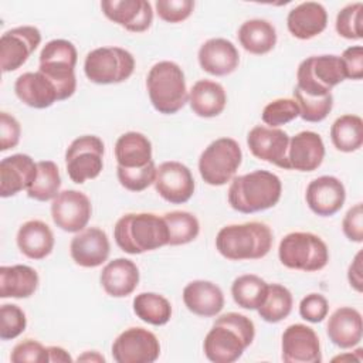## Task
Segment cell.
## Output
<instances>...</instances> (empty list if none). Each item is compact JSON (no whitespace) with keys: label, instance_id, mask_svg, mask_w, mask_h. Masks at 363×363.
Returning a JSON list of instances; mask_svg holds the SVG:
<instances>
[{"label":"cell","instance_id":"6da1fadb","mask_svg":"<svg viewBox=\"0 0 363 363\" xmlns=\"http://www.w3.org/2000/svg\"><path fill=\"white\" fill-rule=\"evenodd\" d=\"M255 337L254 322L237 312H228L216 319L204 337L203 350L206 357L214 363H233Z\"/></svg>","mask_w":363,"mask_h":363},{"label":"cell","instance_id":"7a4b0ae2","mask_svg":"<svg viewBox=\"0 0 363 363\" xmlns=\"http://www.w3.org/2000/svg\"><path fill=\"white\" fill-rule=\"evenodd\" d=\"M282 193L281 179L268 170L237 176L228 187V204L238 213L251 214L274 207Z\"/></svg>","mask_w":363,"mask_h":363},{"label":"cell","instance_id":"3957f363","mask_svg":"<svg viewBox=\"0 0 363 363\" xmlns=\"http://www.w3.org/2000/svg\"><path fill=\"white\" fill-rule=\"evenodd\" d=\"M116 245L128 254H142L167 245L169 233L163 217L153 213H129L113 227Z\"/></svg>","mask_w":363,"mask_h":363},{"label":"cell","instance_id":"277c9868","mask_svg":"<svg viewBox=\"0 0 363 363\" xmlns=\"http://www.w3.org/2000/svg\"><path fill=\"white\" fill-rule=\"evenodd\" d=\"M272 242L271 228L259 221L225 225L216 237L217 251L230 261L259 259L269 252Z\"/></svg>","mask_w":363,"mask_h":363},{"label":"cell","instance_id":"5b68a950","mask_svg":"<svg viewBox=\"0 0 363 363\" xmlns=\"http://www.w3.org/2000/svg\"><path fill=\"white\" fill-rule=\"evenodd\" d=\"M146 88L149 99L159 113H176L189 101L184 72L173 61L156 62L147 72Z\"/></svg>","mask_w":363,"mask_h":363},{"label":"cell","instance_id":"8992f818","mask_svg":"<svg viewBox=\"0 0 363 363\" xmlns=\"http://www.w3.org/2000/svg\"><path fill=\"white\" fill-rule=\"evenodd\" d=\"M77 60L78 54L75 45L61 38L48 41L40 52L38 71L55 85L60 101L68 99L75 92Z\"/></svg>","mask_w":363,"mask_h":363},{"label":"cell","instance_id":"52a82bcc","mask_svg":"<svg viewBox=\"0 0 363 363\" xmlns=\"http://www.w3.org/2000/svg\"><path fill=\"white\" fill-rule=\"evenodd\" d=\"M278 257L284 267L305 272L320 271L329 261L325 241L312 233L295 231L286 234L278 247Z\"/></svg>","mask_w":363,"mask_h":363},{"label":"cell","instance_id":"ba28073f","mask_svg":"<svg viewBox=\"0 0 363 363\" xmlns=\"http://www.w3.org/2000/svg\"><path fill=\"white\" fill-rule=\"evenodd\" d=\"M346 79L339 55H312L303 60L296 71V88L312 96H325Z\"/></svg>","mask_w":363,"mask_h":363},{"label":"cell","instance_id":"9c48e42d","mask_svg":"<svg viewBox=\"0 0 363 363\" xmlns=\"http://www.w3.org/2000/svg\"><path fill=\"white\" fill-rule=\"evenodd\" d=\"M242 162V152L237 140L220 138L213 140L200 155L199 172L210 186H223L233 179Z\"/></svg>","mask_w":363,"mask_h":363},{"label":"cell","instance_id":"30bf717a","mask_svg":"<svg viewBox=\"0 0 363 363\" xmlns=\"http://www.w3.org/2000/svg\"><path fill=\"white\" fill-rule=\"evenodd\" d=\"M135 69L133 55L121 47H99L85 57L84 72L91 82L108 85L126 81Z\"/></svg>","mask_w":363,"mask_h":363},{"label":"cell","instance_id":"8fae6325","mask_svg":"<svg viewBox=\"0 0 363 363\" xmlns=\"http://www.w3.org/2000/svg\"><path fill=\"white\" fill-rule=\"evenodd\" d=\"M104 142L95 135H84L71 142L65 152V166L69 179L82 184L99 176L104 167Z\"/></svg>","mask_w":363,"mask_h":363},{"label":"cell","instance_id":"7c38bea8","mask_svg":"<svg viewBox=\"0 0 363 363\" xmlns=\"http://www.w3.org/2000/svg\"><path fill=\"white\" fill-rule=\"evenodd\" d=\"M160 343L155 333L143 328L123 330L112 345L116 363H153L159 359Z\"/></svg>","mask_w":363,"mask_h":363},{"label":"cell","instance_id":"4fadbf2b","mask_svg":"<svg viewBox=\"0 0 363 363\" xmlns=\"http://www.w3.org/2000/svg\"><path fill=\"white\" fill-rule=\"evenodd\" d=\"M41 43V33L34 26L7 30L0 37V65L3 72L18 69Z\"/></svg>","mask_w":363,"mask_h":363},{"label":"cell","instance_id":"5bb4252c","mask_svg":"<svg viewBox=\"0 0 363 363\" xmlns=\"http://www.w3.org/2000/svg\"><path fill=\"white\" fill-rule=\"evenodd\" d=\"M92 206L86 194L78 190H64L52 200L51 217L54 224L67 233H79L91 218Z\"/></svg>","mask_w":363,"mask_h":363},{"label":"cell","instance_id":"9a60e30c","mask_svg":"<svg viewBox=\"0 0 363 363\" xmlns=\"http://www.w3.org/2000/svg\"><path fill=\"white\" fill-rule=\"evenodd\" d=\"M289 135L279 128L264 125L254 126L247 135V145L251 153L259 160L272 163L281 169L289 170L288 146Z\"/></svg>","mask_w":363,"mask_h":363},{"label":"cell","instance_id":"2e32d148","mask_svg":"<svg viewBox=\"0 0 363 363\" xmlns=\"http://www.w3.org/2000/svg\"><path fill=\"white\" fill-rule=\"evenodd\" d=\"M155 189L172 204H183L194 193V179L187 166L180 162H163L156 167Z\"/></svg>","mask_w":363,"mask_h":363},{"label":"cell","instance_id":"e0dca14e","mask_svg":"<svg viewBox=\"0 0 363 363\" xmlns=\"http://www.w3.org/2000/svg\"><path fill=\"white\" fill-rule=\"evenodd\" d=\"M282 360L286 363L322 362L320 343L316 332L302 323L289 325L282 333Z\"/></svg>","mask_w":363,"mask_h":363},{"label":"cell","instance_id":"ac0fdd59","mask_svg":"<svg viewBox=\"0 0 363 363\" xmlns=\"http://www.w3.org/2000/svg\"><path fill=\"white\" fill-rule=\"evenodd\" d=\"M101 9L106 18L132 33L146 31L153 21V10L146 0H104Z\"/></svg>","mask_w":363,"mask_h":363},{"label":"cell","instance_id":"d6986e66","mask_svg":"<svg viewBox=\"0 0 363 363\" xmlns=\"http://www.w3.org/2000/svg\"><path fill=\"white\" fill-rule=\"evenodd\" d=\"M305 199L306 204L315 214L320 217H330L343 207L346 190L337 177L320 176L308 184Z\"/></svg>","mask_w":363,"mask_h":363},{"label":"cell","instance_id":"ffe728a7","mask_svg":"<svg viewBox=\"0 0 363 363\" xmlns=\"http://www.w3.org/2000/svg\"><path fill=\"white\" fill-rule=\"evenodd\" d=\"M111 245L105 231L96 227L81 230L69 244V254L75 264L84 268H96L109 257Z\"/></svg>","mask_w":363,"mask_h":363},{"label":"cell","instance_id":"44dd1931","mask_svg":"<svg viewBox=\"0 0 363 363\" xmlns=\"http://www.w3.org/2000/svg\"><path fill=\"white\" fill-rule=\"evenodd\" d=\"M37 176V163L31 156L16 153L0 162V196L11 197L27 190Z\"/></svg>","mask_w":363,"mask_h":363},{"label":"cell","instance_id":"7402d4cb","mask_svg":"<svg viewBox=\"0 0 363 363\" xmlns=\"http://www.w3.org/2000/svg\"><path fill=\"white\" fill-rule=\"evenodd\" d=\"M325 157V145L319 133L302 130L289 139L288 164L289 170L313 172Z\"/></svg>","mask_w":363,"mask_h":363},{"label":"cell","instance_id":"603a6c76","mask_svg":"<svg viewBox=\"0 0 363 363\" xmlns=\"http://www.w3.org/2000/svg\"><path fill=\"white\" fill-rule=\"evenodd\" d=\"M199 64L203 71L224 77L234 72L240 64V54L235 45L225 38H210L199 50Z\"/></svg>","mask_w":363,"mask_h":363},{"label":"cell","instance_id":"cb8c5ba5","mask_svg":"<svg viewBox=\"0 0 363 363\" xmlns=\"http://www.w3.org/2000/svg\"><path fill=\"white\" fill-rule=\"evenodd\" d=\"M183 302L186 308L204 318L218 315L224 308V294L218 285L204 279L189 282L183 289Z\"/></svg>","mask_w":363,"mask_h":363},{"label":"cell","instance_id":"d4e9b609","mask_svg":"<svg viewBox=\"0 0 363 363\" xmlns=\"http://www.w3.org/2000/svg\"><path fill=\"white\" fill-rule=\"evenodd\" d=\"M14 92L23 104L35 109H45L60 101L55 85L40 71L21 74L14 82Z\"/></svg>","mask_w":363,"mask_h":363},{"label":"cell","instance_id":"484cf974","mask_svg":"<svg viewBox=\"0 0 363 363\" xmlns=\"http://www.w3.org/2000/svg\"><path fill=\"white\" fill-rule=\"evenodd\" d=\"M328 26L326 9L318 1H305L294 7L286 17L289 33L299 40H311Z\"/></svg>","mask_w":363,"mask_h":363},{"label":"cell","instance_id":"4316f807","mask_svg":"<svg viewBox=\"0 0 363 363\" xmlns=\"http://www.w3.org/2000/svg\"><path fill=\"white\" fill-rule=\"evenodd\" d=\"M329 340L342 349H350L362 340L363 322L357 309L350 306L337 308L326 325Z\"/></svg>","mask_w":363,"mask_h":363},{"label":"cell","instance_id":"83f0119b","mask_svg":"<svg viewBox=\"0 0 363 363\" xmlns=\"http://www.w3.org/2000/svg\"><path fill=\"white\" fill-rule=\"evenodd\" d=\"M99 281L108 295L123 298L136 289L139 284V269L133 261L116 258L104 267Z\"/></svg>","mask_w":363,"mask_h":363},{"label":"cell","instance_id":"f1b7e54d","mask_svg":"<svg viewBox=\"0 0 363 363\" xmlns=\"http://www.w3.org/2000/svg\"><path fill=\"white\" fill-rule=\"evenodd\" d=\"M17 247L30 259H43L54 248V234L41 220L26 221L17 231Z\"/></svg>","mask_w":363,"mask_h":363},{"label":"cell","instance_id":"f546056e","mask_svg":"<svg viewBox=\"0 0 363 363\" xmlns=\"http://www.w3.org/2000/svg\"><path fill=\"white\" fill-rule=\"evenodd\" d=\"M191 111L200 118L218 116L227 104V95L221 84L210 79H199L189 92Z\"/></svg>","mask_w":363,"mask_h":363},{"label":"cell","instance_id":"4dcf8cb0","mask_svg":"<svg viewBox=\"0 0 363 363\" xmlns=\"http://www.w3.org/2000/svg\"><path fill=\"white\" fill-rule=\"evenodd\" d=\"M38 274L28 265L0 267V298H30L38 286Z\"/></svg>","mask_w":363,"mask_h":363},{"label":"cell","instance_id":"1f68e13d","mask_svg":"<svg viewBox=\"0 0 363 363\" xmlns=\"http://www.w3.org/2000/svg\"><path fill=\"white\" fill-rule=\"evenodd\" d=\"M115 157L118 166L126 169L143 167L153 160L152 143L140 132H126L115 143Z\"/></svg>","mask_w":363,"mask_h":363},{"label":"cell","instance_id":"d6a6232c","mask_svg":"<svg viewBox=\"0 0 363 363\" xmlns=\"http://www.w3.org/2000/svg\"><path fill=\"white\" fill-rule=\"evenodd\" d=\"M238 41L251 54L262 55L269 52L277 44L275 27L262 18H251L238 28Z\"/></svg>","mask_w":363,"mask_h":363},{"label":"cell","instance_id":"836d02e7","mask_svg":"<svg viewBox=\"0 0 363 363\" xmlns=\"http://www.w3.org/2000/svg\"><path fill=\"white\" fill-rule=\"evenodd\" d=\"M333 146L345 153L356 152L363 143V121L357 115L346 113L339 116L330 126Z\"/></svg>","mask_w":363,"mask_h":363},{"label":"cell","instance_id":"e575fe53","mask_svg":"<svg viewBox=\"0 0 363 363\" xmlns=\"http://www.w3.org/2000/svg\"><path fill=\"white\" fill-rule=\"evenodd\" d=\"M268 291V284L258 275L245 274L234 279L231 285V295L234 302L244 309H258Z\"/></svg>","mask_w":363,"mask_h":363},{"label":"cell","instance_id":"d590c367","mask_svg":"<svg viewBox=\"0 0 363 363\" xmlns=\"http://www.w3.org/2000/svg\"><path fill=\"white\" fill-rule=\"evenodd\" d=\"M133 312L143 322L162 326L166 325L172 318V305L159 294L142 292L133 299Z\"/></svg>","mask_w":363,"mask_h":363},{"label":"cell","instance_id":"8d00e7d4","mask_svg":"<svg viewBox=\"0 0 363 363\" xmlns=\"http://www.w3.org/2000/svg\"><path fill=\"white\" fill-rule=\"evenodd\" d=\"M61 187V176L58 166L52 160L37 162V176L27 189V196L37 201L54 200Z\"/></svg>","mask_w":363,"mask_h":363},{"label":"cell","instance_id":"74e56055","mask_svg":"<svg viewBox=\"0 0 363 363\" xmlns=\"http://www.w3.org/2000/svg\"><path fill=\"white\" fill-rule=\"evenodd\" d=\"M292 303V294L286 286L281 284H268L267 296L257 311L265 322L277 323L291 313Z\"/></svg>","mask_w":363,"mask_h":363},{"label":"cell","instance_id":"f35d334b","mask_svg":"<svg viewBox=\"0 0 363 363\" xmlns=\"http://www.w3.org/2000/svg\"><path fill=\"white\" fill-rule=\"evenodd\" d=\"M167 227V245H183L194 241L200 233L197 217L189 211H170L163 214Z\"/></svg>","mask_w":363,"mask_h":363},{"label":"cell","instance_id":"ab89813d","mask_svg":"<svg viewBox=\"0 0 363 363\" xmlns=\"http://www.w3.org/2000/svg\"><path fill=\"white\" fill-rule=\"evenodd\" d=\"M294 99L299 108V116L306 122H320L323 121L333 108V95L312 96L295 86Z\"/></svg>","mask_w":363,"mask_h":363},{"label":"cell","instance_id":"60d3db41","mask_svg":"<svg viewBox=\"0 0 363 363\" xmlns=\"http://www.w3.org/2000/svg\"><path fill=\"white\" fill-rule=\"evenodd\" d=\"M363 3H350L345 6L336 16V33L346 40L363 38Z\"/></svg>","mask_w":363,"mask_h":363},{"label":"cell","instance_id":"b9f144b4","mask_svg":"<svg viewBox=\"0 0 363 363\" xmlns=\"http://www.w3.org/2000/svg\"><path fill=\"white\" fill-rule=\"evenodd\" d=\"M116 176L122 187H125L129 191L139 193L147 189L152 183H155L156 166L153 160L146 166L136 167V169H126V167L118 166Z\"/></svg>","mask_w":363,"mask_h":363},{"label":"cell","instance_id":"7bdbcfd3","mask_svg":"<svg viewBox=\"0 0 363 363\" xmlns=\"http://www.w3.org/2000/svg\"><path fill=\"white\" fill-rule=\"evenodd\" d=\"M299 116V108L295 99L278 98L265 105L262 111V122L269 128H278Z\"/></svg>","mask_w":363,"mask_h":363},{"label":"cell","instance_id":"ee69618b","mask_svg":"<svg viewBox=\"0 0 363 363\" xmlns=\"http://www.w3.org/2000/svg\"><path fill=\"white\" fill-rule=\"evenodd\" d=\"M27 326L24 311L14 303H4L0 308V339L10 340L20 336Z\"/></svg>","mask_w":363,"mask_h":363},{"label":"cell","instance_id":"f6af8a7d","mask_svg":"<svg viewBox=\"0 0 363 363\" xmlns=\"http://www.w3.org/2000/svg\"><path fill=\"white\" fill-rule=\"evenodd\" d=\"M10 360L13 363H47L50 362L48 347L34 339H26L13 347Z\"/></svg>","mask_w":363,"mask_h":363},{"label":"cell","instance_id":"bcb514c9","mask_svg":"<svg viewBox=\"0 0 363 363\" xmlns=\"http://www.w3.org/2000/svg\"><path fill=\"white\" fill-rule=\"evenodd\" d=\"M194 9V1L191 0H157L156 13L167 23H180L190 17Z\"/></svg>","mask_w":363,"mask_h":363},{"label":"cell","instance_id":"7dc6e473","mask_svg":"<svg viewBox=\"0 0 363 363\" xmlns=\"http://www.w3.org/2000/svg\"><path fill=\"white\" fill-rule=\"evenodd\" d=\"M328 299L320 294H309L299 302V315L308 322L319 323L328 316Z\"/></svg>","mask_w":363,"mask_h":363},{"label":"cell","instance_id":"c3c4849f","mask_svg":"<svg viewBox=\"0 0 363 363\" xmlns=\"http://www.w3.org/2000/svg\"><path fill=\"white\" fill-rule=\"evenodd\" d=\"M21 135V128L18 121L7 113H0V150L6 152L9 149H13L18 145Z\"/></svg>","mask_w":363,"mask_h":363},{"label":"cell","instance_id":"681fc988","mask_svg":"<svg viewBox=\"0 0 363 363\" xmlns=\"http://www.w3.org/2000/svg\"><path fill=\"white\" fill-rule=\"evenodd\" d=\"M342 230L347 240L354 242L363 241V206L354 204L347 210L342 221Z\"/></svg>","mask_w":363,"mask_h":363},{"label":"cell","instance_id":"f907efd6","mask_svg":"<svg viewBox=\"0 0 363 363\" xmlns=\"http://www.w3.org/2000/svg\"><path fill=\"white\" fill-rule=\"evenodd\" d=\"M339 57L343 62L346 79L363 78V47L362 45H352L346 48Z\"/></svg>","mask_w":363,"mask_h":363},{"label":"cell","instance_id":"816d5d0a","mask_svg":"<svg viewBox=\"0 0 363 363\" xmlns=\"http://www.w3.org/2000/svg\"><path fill=\"white\" fill-rule=\"evenodd\" d=\"M347 279L352 288L357 292H362L363 288V275H362V251H359L347 269Z\"/></svg>","mask_w":363,"mask_h":363},{"label":"cell","instance_id":"f5cc1de1","mask_svg":"<svg viewBox=\"0 0 363 363\" xmlns=\"http://www.w3.org/2000/svg\"><path fill=\"white\" fill-rule=\"evenodd\" d=\"M50 362H72L69 353L60 346H48Z\"/></svg>","mask_w":363,"mask_h":363},{"label":"cell","instance_id":"db71d44e","mask_svg":"<svg viewBox=\"0 0 363 363\" xmlns=\"http://www.w3.org/2000/svg\"><path fill=\"white\" fill-rule=\"evenodd\" d=\"M98 360V362H105V359H104V356H99L96 352H94V354H91L89 352L88 353H85L84 356H81V357H78V360Z\"/></svg>","mask_w":363,"mask_h":363}]
</instances>
